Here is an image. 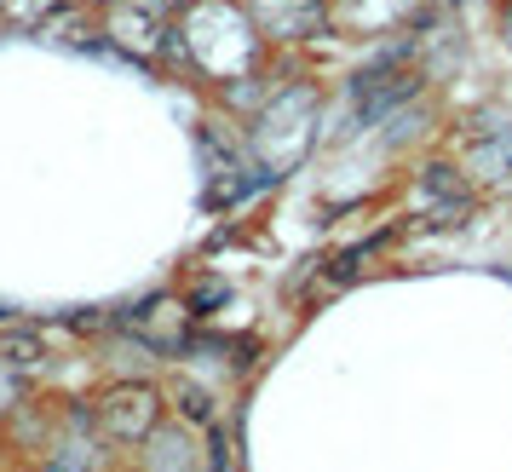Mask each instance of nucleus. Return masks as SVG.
Instances as JSON below:
<instances>
[{"mask_svg": "<svg viewBox=\"0 0 512 472\" xmlns=\"http://www.w3.org/2000/svg\"><path fill=\"white\" fill-rule=\"evenodd\" d=\"M179 403H185V415L190 421H213V403L202 386H190V380H179Z\"/></svg>", "mask_w": 512, "mask_h": 472, "instance_id": "4", "label": "nucleus"}, {"mask_svg": "<svg viewBox=\"0 0 512 472\" xmlns=\"http://www.w3.org/2000/svg\"><path fill=\"white\" fill-rule=\"evenodd\" d=\"M41 340L35 334H0V363L6 369H29V363H41Z\"/></svg>", "mask_w": 512, "mask_h": 472, "instance_id": "3", "label": "nucleus"}, {"mask_svg": "<svg viewBox=\"0 0 512 472\" xmlns=\"http://www.w3.org/2000/svg\"><path fill=\"white\" fill-rule=\"evenodd\" d=\"M47 472H75V461H52V467Z\"/></svg>", "mask_w": 512, "mask_h": 472, "instance_id": "5", "label": "nucleus"}, {"mask_svg": "<svg viewBox=\"0 0 512 472\" xmlns=\"http://www.w3.org/2000/svg\"><path fill=\"white\" fill-rule=\"evenodd\" d=\"M150 421H156V398H150V386H121V392H110L104 426H110L116 438H133V432H144Z\"/></svg>", "mask_w": 512, "mask_h": 472, "instance_id": "2", "label": "nucleus"}, {"mask_svg": "<svg viewBox=\"0 0 512 472\" xmlns=\"http://www.w3.org/2000/svg\"><path fill=\"white\" fill-rule=\"evenodd\" d=\"M409 93H415V75L392 70V64H374V70L357 75V110H363V116H386V110L403 104Z\"/></svg>", "mask_w": 512, "mask_h": 472, "instance_id": "1", "label": "nucleus"}]
</instances>
